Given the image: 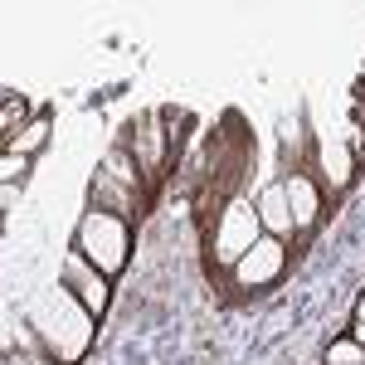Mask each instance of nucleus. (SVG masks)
I'll list each match as a JSON object with an SVG mask.
<instances>
[{
    "label": "nucleus",
    "mask_w": 365,
    "mask_h": 365,
    "mask_svg": "<svg viewBox=\"0 0 365 365\" xmlns=\"http://www.w3.org/2000/svg\"><path fill=\"white\" fill-rule=\"evenodd\" d=\"M287 200H292V220H297V229L317 220V195H312V185L302 180V175L287 180Z\"/></svg>",
    "instance_id": "6"
},
{
    "label": "nucleus",
    "mask_w": 365,
    "mask_h": 365,
    "mask_svg": "<svg viewBox=\"0 0 365 365\" xmlns=\"http://www.w3.org/2000/svg\"><path fill=\"white\" fill-rule=\"evenodd\" d=\"M63 287H73V297H78L88 312L108 307V273H103V268H88L83 253H68V263H63Z\"/></svg>",
    "instance_id": "2"
},
{
    "label": "nucleus",
    "mask_w": 365,
    "mask_h": 365,
    "mask_svg": "<svg viewBox=\"0 0 365 365\" xmlns=\"http://www.w3.org/2000/svg\"><path fill=\"white\" fill-rule=\"evenodd\" d=\"M258 210H244V205H229L225 215V229H220V258L225 263H239L244 253L258 244Z\"/></svg>",
    "instance_id": "3"
},
{
    "label": "nucleus",
    "mask_w": 365,
    "mask_h": 365,
    "mask_svg": "<svg viewBox=\"0 0 365 365\" xmlns=\"http://www.w3.org/2000/svg\"><path fill=\"white\" fill-rule=\"evenodd\" d=\"M351 336H356V341L365 346V322H356V327H351Z\"/></svg>",
    "instance_id": "12"
},
{
    "label": "nucleus",
    "mask_w": 365,
    "mask_h": 365,
    "mask_svg": "<svg viewBox=\"0 0 365 365\" xmlns=\"http://www.w3.org/2000/svg\"><path fill=\"white\" fill-rule=\"evenodd\" d=\"M122 249H127V225H122V215L93 210L83 220V234H78V253L93 258L103 273H113L117 263H122Z\"/></svg>",
    "instance_id": "1"
},
{
    "label": "nucleus",
    "mask_w": 365,
    "mask_h": 365,
    "mask_svg": "<svg viewBox=\"0 0 365 365\" xmlns=\"http://www.w3.org/2000/svg\"><path fill=\"white\" fill-rule=\"evenodd\" d=\"M327 365H365V346L351 331L341 341H331V351H327Z\"/></svg>",
    "instance_id": "7"
},
{
    "label": "nucleus",
    "mask_w": 365,
    "mask_h": 365,
    "mask_svg": "<svg viewBox=\"0 0 365 365\" xmlns=\"http://www.w3.org/2000/svg\"><path fill=\"white\" fill-rule=\"evenodd\" d=\"M10 365H15V361H10Z\"/></svg>",
    "instance_id": "14"
},
{
    "label": "nucleus",
    "mask_w": 365,
    "mask_h": 365,
    "mask_svg": "<svg viewBox=\"0 0 365 365\" xmlns=\"http://www.w3.org/2000/svg\"><path fill=\"white\" fill-rule=\"evenodd\" d=\"M25 103H20V98H10V103H5V108H0V127H5V132H10V137H15V127H20V122H25Z\"/></svg>",
    "instance_id": "9"
},
{
    "label": "nucleus",
    "mask_w": 365,
    "mask_h": 365,
    "mask_svg": "<svg viewBox=\"0 0 365 365\" xmlns=\"http://www.w3.org/2000/svg\"><path fill=\"white\" fill-rule=\"evenodd\" d=\"M258 225L268 229V239H292V234H297L287 185H268V190H263V200H258Z\"/></svg>",
    "instance_id": "4"
},
{
    "label": "nucleus",
    "mask_w": 365,
    "mask_h": 365,
    "mask_svg": "<svg viewBox=\"0 0 365 365\" xmlns=\"http://www.w3.org/2000/svg\"><path fill=\"white\" fill-rule=\"evenodd\" d=\"M15 365H54V361H39V356H15Z\"/></svg>",
    "instance_id": "11"
},
{
    "label": "nucleus",
    "mask_w": 365,
    "mask_h": 365,
    "mask_svg": "<svg viewBox=\"0 0 365 365\" xmlns=\"http://www.w3.org/2000/svg\"><path fill=\"white\" fill-rule=\"evenodd\" d=\"M278 263H282L278 239H258V244L234 263V273H239V282H263V278H273V273H278Z\"/></svg>",
    "instance_id": "5"
},
{
    "label": "nucleus",
    "mask_w": 365,
    "mask_h": 365,
    "mask_svg": "<svg viewBox=\"0 0 365 365\" xmlns=\"http://www.w3.org/2000/svg\"><path fill=\"white\" fill-rule=\"evenodd\" d=\"M356 322H365V302H361V317H356Z\"/></svg>",
    "instance_id": "13"
},
{
    "label": "nucleus",
    "mask_w": 365,
    "mask_h": 365,
    "mask_svg": "<svg viewBox=\"0 0 365 365\" xmlns=\"http://www.w3.org/2000/svg\"><path fill=\"white\" fill-rule=\"evenodd\" d=\"M25 166H29V156H20V151H5L0 175H5V180H20V175H25Z\"/></svg>",
    "instance_id": "10"
},
{
    "label": "nucleus",
    "mask_w": 365,
    "mask_h": 365,
    "mask_svg": "<svg viewBox=\"0 0 365 365\" xmlns=\"http://www.w3.org/2000/svg\"><path fill=\"white\" fill-rule=\"evenodd\" d=\"M44 137H49V122H29V127H20V137H10V151L29 156L34 146H44Z\"/></svg>",
    "instance_id": "8"
}]
</instances>
